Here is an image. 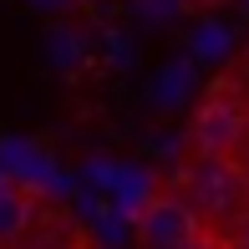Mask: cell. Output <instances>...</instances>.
Wrapping results in <instances>:
<instances>
[{
  "label": "cell",
  "mask_w": 249,
  "mask_h": 249,
  "mask_svg": "<svg viewBox=\"0 0 249 249\" xmlns=\"http://www.w3.org/2000/svg\"><path fill=\"white\" fill-rule=\"evenodd\" d=\"M31 219H36V194H31L26 183L0 178V249L16 244L20 234L31 229Z\"/></svg>",
  "instance_id": "277c9868"
},
{
  "label": "cell",
  "mask_w": 249,
  "mask_h": 249,
  "mask_svg": "<svg viewBox=\"0 0 249 249\" xmlns=\"http://www.w3.org/2000/svg\"><path fill=\"white\" fill-rule=\"evenodd\" d=\"M46 56L56 61V71H76V66L87 61V41H82V31H71V26H51V31H46Z\"/></svg>",
  "instance_id": "5b68a950"
},
{
  "label": "cell",
  "mask_w": 249,
  "mask_h": 249,
  "mask_svg": "<svg viewBox=\"0 0 249 249\" xmlns=\"http://www.w3.org/2000/svg\"><path fill=\"white\" fill-rule=\"evenodd\" d=\"M194 51H198V56H224V51H229V26H213V20H209V26H198Z\"/></svg>",
  "instance_id": "8992f818"
},
{
  "label": "cell",
  "mask_w": 249,
  "mask_h": 249,
  "mask_svg": "<svg viewBox=\"0 0 249 249\" xmlns=\"http://www.w3.org/2000/svg\"><path fill=\"white\" fill-rule=\"evenodd\" d=\"M234 249H249V239H239V244H234Z\"/></svg>",
  "instance_id": "30bf717a"
},
{
  "label": "cell",
  "mask_w": 249,
  "mask_h": 249,
  "mask_svg": "<svg viewBox=\"0 0 249 249\" xmlns=\"http://www.w3.org/2000/svg\"><path fill=\"white\" fill-rule=\"evenodd\" d=\"M203 234V219L178 194H153L138 203V244L142 249H183Z\"/></svg>",
  "instance_id": "3957f363"
},
{
  "label": "cell",
  "mask_w": 249,
  "mask_h": 249,
  "mask_svg": "<svg viewBox=\"0 0 249 249\" xmlns=\"http://www.w3.org/2000/svg\"><path fill=\"white\" fill-rule=\"evenodd\" d=\"M183 92H188V66H168L158 82V102H178Z\"/></svg>",
  "instance_id": "52a82bcc"
},
{
  "label": "cell",
  "mask_w": 249,
  "mask_h": 249,
  "mask_svg": "<svg viewBox=\"0 0 249 249\" xmlns=\"http://www.w3.org/2000/svg\"><path fill=\"white\" fill-rule=\"evenodd\" d=\"M244 138H249V107L229 92V87H213V92L194 107V117H188V142H194V153L234 158Z\"/></svg>",
  "instance_id": "7a4b0ae2"
},
{
  "label": "cell",
  "mask_w": 249,
  "mask_h": 249,
  "mask_svg": "<svg viewBox=\"0 0 249 249\" xmlns=\"http://www.w3.org/2000/svg\"><path fill=\"white\" fill-rule=\"evenodd\" d=\"M183 249H234V244H224V239H209V234H198V239H188Z\"/></svg>",
  "instance_id": "ba28073f"
},
{
  "label": "cell",
  "mask_w": 249,
  "mask_h": 249,
  "mask_svg": "<svg viewBox=\"0 0 249 249\" xmlns=\"http://www.w3.org/2000/svg\"><path fill=\"white\" fill-rule=\"evenodd\" d=\"M36 5H61V0H36Z\"/></svg>",
  "instance_id": "9c48e42d"
},
{
  "label": "cell",
  "mask_w": 249,
  "mask_h": 249,
  "mask_svg": "<svg viewBox=\"0 0 249 249\" xmlns=\"http://www.w3.org/2000/svg\"><path fill=\"white\" fill-rule=\"evenodd\" d=\"M178 198L209 224H229L244 213L249 203V178L234 158H194V163L178 173Z\"/></svg>",
  "instance_id": "6da1fadb"
}]
</instances>
